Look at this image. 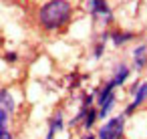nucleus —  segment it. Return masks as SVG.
<instances>
[{
    "instance_id": "nucleus-14",
    "label": "nucleus",
    "mask_w": 147,
    "mask_h": 139,
    "mask_svg": "<svg viewBox=\"0 0 147 139\" xmlns=\"http://www.w3.org/2000/svg\"><path fill=\"white\" fill-rule=\"evenodd\" d=\"M85 139H95V135H87V137H85Z\"/></svg>"
},
{
    "instance_id": "nucleus-2",
    "label": "nucleus",
    "mask_w": 147,
    "mask_h": 139,
    "mask_svg": "<svg viewBox=\"0 0 147 139\" xmlns=\"http://www.w3.org/2000/svg\"><path fill=\"white\" fill-rule=\"evenodd\" d=\"M125 129V113L111 117L101 129H99V139H121Z\"/></svg>"
},
{
    "instance_id": "nucleus-8",
    "label": "nucleus",
    "mask_w": 147,
    "mask_h": 139,
    "mask_svg": "<svg viewBox=\"0 0 147 139\" xmlns=\"http://www.w3.org/2000/svg\"><path fill=\"white\" fill-rule=\"evenodd\" d=\"M133 36H135L133 32H121V30H113V32H109V38L113 40V45H115V47H121V45L129 43Z\"/></svg>"
},
{
    "instance_id": "nucleus-3",
    "label": "nucleus",
    "mask_w": 147,
    "mask_h": 139,
    "mask_svg": "<svg viewBox=\"0 0 147 139\" xmlns=\"http://www.w3.org/2000/svg\"><path fill=\"white\" fill-rule=\"evenodd\" d=\"M87 8H89V12H91L93 18H101L103 16L107 22L113 20V12H111L109 4H107V0H89Z\"/></svg>"
},
{
    "instance_id": "nucleus-11",
    "label": "nucleus",
    "mask_w": 147,
    "mask_h": 139,
    "mask_svg": "<svg viewBox=\"0 0 147 139\" xmlns=\"http://www.w3.org/2000/svg\"><path fill=\"white\" fill-rule=\"evenodd\" d=\"M107 38H109V32H105V34L101 36V40L95 45V49H93V57H95V59H101V57H103V51H105V43H107Z\"/></svg>"
},
{
    "instance_id": "nucleus-1",
    "label": "nucleus",
    "mask_w": 147,
    "mask_h": 139,
    "mask_svg": "<svg viewBox=\"0 0 147 139\" xmlns=\"http://www.w3.org/2000/svg\"><path fill=\"white\" fill-rule=\"evenodd\" d=\"M73 16V6L69 0H47L36 12V22L42 30L55 32L65 28L71 22Z\"/></svg>"
},
{
    "instance_id": "nucleus-12",
    "label": "nucleus",
    "mask_w": 147,
    "mask_h": 139,
    "mask_svg": "<svg viewBox=\"0 0 147 139\" xmlns=\"http://www.w3.org/2000/svg\"><path fill=\"white\" fill-rule=\"evenodd\" d=\"M97 119H99V111H95V109L91 107V109L87 111V115H85V121H83V125H85L87 129H91V127L95 125V121H97Z\"/></svg>"
},
{
    "instance_id": "nucleus-13",
    "label": "nucleus",
    "mask_w": 147,
    "mask_h": 139,
    "mask_svg": "<svg viewBox=\"0 0 147 139\" xmlns=\"http://www.w3.org/2000/svg\"><path fill=\"white\" fill-rule=\"evenodd\" d=\"M6 61H16V53H8L6 55Z\"/></svg>"
},
{
    "instance_id": "nucleus-9",
    "label": "nucleus",
    "mask_w": 147,
    "mask_h": 139,
    "mask_svg": "<svg viewBox=\"0 0 147 139\" xmlns=\"http://www.w3.org/2000/svg\"><path fill=\"white\" fill-rule=\"evenodd\" d=\"M63 125H65V123H63V115H61V111H59L57 115H53V117H51V127H49L47 139H53V137H55V133L63 129Z\"/></svg>"
},
{
    "instance_id": "nucleus-4",
    "label": "nucleus",
    "mask_w": 147,
    "mask_h": 139,
    "mask_svg": "<svg viewBox=\"0 0 147 139\" xmlns=\"http://www.w3.org/2000/svg\"><path fill=\"white\" fill-rule=\"evenodd\" d=\"M131 91L135 93V97H133V103H131V105H127L125 115H131V113H133L137 107H141V105H143V101L147 99V83H141V85L137 83V85H135Z\"/></svg>"
},
{
    "instance_id": "nucleus-10",
    "label": "nucleus",
    "mask_w": 147,
    "mask_h": 139,
    "mask_svg": "<svg viewBox=\"0 0 147 139\" xmlns=\"http://www.w3.org/2000/svg\"><path fill=\"white\" fill-rule=\"evenodd\" d=\"M0 109H6L8 113L14 111V99L6 89H0Z\"/></svg>"
},
{
    "instance_id": "nucleus-6",
    "label": "nucleus",
    "mask_w": 147,
    "mask_h": 139,
    "mask_svg": "<svg viewBox=\"0 0 147 139\" xmlns=\"http://www.w3.org/2000/svg\"><path fill=\"white\" fill-rule=\"evenodd\" d=\"M133 65L137 71H143L147 67V45H139L133 51Z\"/></svg>"
},
{
    "instance_id": "nucleus-7",
    "label": "nucleus",
    "mask_w": 147,
    "mask_h": 139,
    "mask_svg": "<svg viewBox=\"0 0 147 139\" xmlns=\"http://www.w3.org/2000/svg\"><path fill=\"white\" fill-rule=\"evenodd\" d=\"M8 111L0 109V139H12L10 131H8Z\"/></svg>"
},
{
    "instance_id": "nucleus-5",
    "label": "nucleus",
    "mask_w": 147,
    "mask_h": 139,
    "mask_svg": "<svg viewBox=\"0 0 147 139\" xmlns=\"http://www.w3.org/2000/svg\"><path fill=\"white\" fill-rule=\"evenodd\" d=\"M129 75H131V69H129L125 63H117L115 69H113V77H111V81H113L115 87H119V85H123V83L129 79Z\"/></svg>"
}]
</instances>
